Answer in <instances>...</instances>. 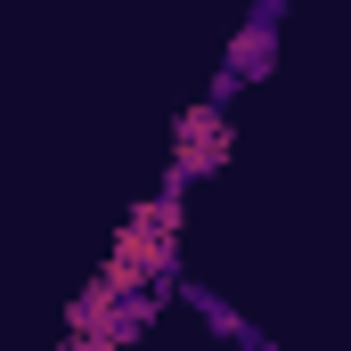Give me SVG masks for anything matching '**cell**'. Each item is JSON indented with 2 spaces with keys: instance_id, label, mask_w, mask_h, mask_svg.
Segmentation results:
<instances>
[{
  "instance_id": "obj_1",
  "label": "cell",
  "mask_w": 351,
  "mask_h": 351,
  "mask_svg": "<svg viewBox=\"0 0 351 351\" xmlns=\"http://www.w3.org/2000/svg\"><path fill=\"white\" fill-rule=\"evenodd\" d=\"M156 278H172V229L139 213V221H131V229L114 237V262H106V286H123V294H131V286H156Z\"/></svg>"
},
{
  "instance_id": "obj_2",
  "label": "cell",
  "mask_w": 351,
  "mask_h": 351,
  "mask_svg": "<svg viewBox=\"0 0 351 351\" xmlns=\"http://www.w3.org/2000/svg\"><path fill=\"white\" fill-rule=\"evenodd\" d=\"M221 164H229V114H221V98H204V106L180 123L172 172H180V180H204V172H221Z\"/></svg>"
}]
</instances>
